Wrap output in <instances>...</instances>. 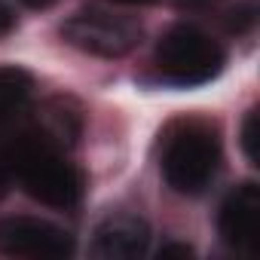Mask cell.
Returning a JSON list of instances; mask_svg holds the SVG:
<instances>
[{
    "instance_id": "obj_14",
    "label": "cell",
    "mask_w": 260,
    "mask_h": 260,
    "mask_svg": "<svg viewBox=\"0 0 260 260\" xmlns=\"http://www.w3.org/2000/svg\"><path fill=\"white\" fill-rule=\"evenodd\" d=\"M113 4H119V7H147L153 0H113Z\"/></svg>"
},
{
    "instance_id": "obj_11",
    "label": "cell",
    "mask_w": 260,
    "mask_h": 260,
    "mask_svg": "<svg viewBox=\"0 0 260 260\" xmlns=\"http://www.w3.org/2000/svg\"><path fill=\"white\" fill-rule=\"evenodd\" d=\"M159 257H162V260H166V257H190V248H187V245H169V248L159 251Z\"/></svg>"
},
{
    "instance_id": "obj_10",
    "label": "cell",
    "mask_w": 260,
    "mask_h": 260,
    "mask_svg": "<svg viewBox=\"0 0 260 260\" xmlns=\"http://www.w3.org/2000/svg\"><path fill=\"white\" fill-rule=\"evenodd\" d=\"M13 25H16V13H13V7L7 4V0H0V37L10 34Z\"/></svg>"
},
{
    "instance_id": "obj_9",
    "label": "cell",
    "mask_w": 260,
    "mask_h": 260,
    "mask_svg": "<svg viewBox=\"0 0 260 260\" xmlns=\"http://www.w3.org/2000/svg\"><path fill=\"white\" fill-rule=\"evenodd\" d=\"M242 150L251 166H260V113L251 110L242 125Z\"/></svg>"
},
{
    "instance_id": "obj_2",
    "label": "cell",
    "mask_w": 260,
    "mask_h": 260,
    "mask_svg": "<svg viewBox=\"0 0 260 260\" xmlns=\"http://www.w3.org/2000/svg\"><path fill=\"white\" fill-rule=\"evenodd\" d=\"M156 68L175 86H202L223 68V49L199 28L178 25L156 46Z\"/></svg>"
},
{
    "instance_id": "obj_5",
    "label": "cell",
    "mask_w": 260,
    "mask_h": 260,
    "mask_svg": "<svg viewBox=\"0 0 260 260\" xmlns=\"http://www.w3.org/2000/svg\"><path fill=\"white\" fill-rule=\"evenodd\" d=\"M0 251L28 260H61L74 254V236L40 217H4Z\"/></svg>"
},
{
    "instance_id": "obj_13",
    "label": "cell",
    "mask_w": 260,
    "mask_h": 260,
    "mask_svg": "<svg viewBox=\"0 0 260 260\" xmlns=\"http://www.w3.org/2000/svg\"><path fill=\"white\" fill-rule=\"evenodd\" d=\"M25 7H31V10H43V7H52L55 0H22Z\"/></svg>"
},
{
    "instance_id": "obj_3",
    "label": "cell",
    "mask_w": 260,
    "mask_h": 260,
    "mask_svg": "<svg viewBox=\"0 0 260 260\" xmlns=\"http://www.w3.org/2000/svg\"><path fill=\"white\" fill-rule=\"evenodd\" d=\"M217 166H220L217 138L208 128H199V125H190L181 135H175L162 156V175H166L169 187L184 196L202 193L214 181Z\"/></svg>"
},
{
    "instance_id": "obj_4",
    "label": "cell",
    "mask_w": 260,
    "mask_h": 260,
    "mask_svg": "<svg viewBox=\"0 0 260 260\" xmlns=\"http://www.w3.org/2000/svg\"><path fill=\"white\" fill-rule=\"evenodd\" d=\"M61 34L71 46L83 52H92L101 58H119L138 46L141 28L138 22L125 19V16H113L104 10H86V13H77L61 28Z\"/></svg>"
},
{
    "instance_id": "obj_8",
    "label": "cell",
    "mask_w": 260,
    "mask_h": 260,
    "mask_svg": "<svg viewBox=\"0 0 260 260\" xmlns=\"http://www.w3.org/2000/svg\"><path fill=\"white\" fill-rule=\"evenodd\" d=\"M34 80L22 68H0V116L22 110L31 98Z\"/></svg>"
},
{
    "instance_id": "obj_12",
    "label": "cell",
    "mask_w": 260,
    "mask_h": 260,
    "mask_svg": "<svg viewBox=\"0 0 260 260\" xmlns=\"http://www.w3.org/2000/svg\"><path fill=\"white\" fill-rule=\"evenodd\" d=\"M175 4H181V7H190V10H199V7H211L214 0H175Z\"/></svg>"
},
{
    "instance_id": "obj_15",
    "label": "cell",
    "mask_w": 260,
    "mask_h": 260,
    "mask_svg": "<svg viewBox=\"0 0 260 260\" xmlns=\"http://www.w3.org/2000/svg\"><path fill=\"white\" fill-rule=\"evenodd\" d=\"M7 187H10V178H7V172H4V169H0V199L7 196Z\"/></svg>"
},
{
    "instance_id": "obj_7",
    "label": "cell",
    "mask_w": 260,
    "mask_h": 260,
    "mask_svg": "<svg viewBox=\"0 0 260 260\" xmlns=\"http://www.w3.org/2000/svg\"><path fill=\"white\" fill-rule=\"evenodd\" d=\"M150 245V230L135 214H113L95 233L98 257H141Z\"/></svg>"
},
{
    "instance_id": "obj_1",
    "label": "cell",
    "mask_w": 260,
    "mask_h": 260,
    "mask_svg": "<svg viewBox=\"0 0 260 260\" xmlns=\"http://www.w3.org/2000/svg\"><path fill=\"white\" fill-rule=\"evenodd\" d=\"M10 162H13L22 187L43 205H52V208L77 205V199L83 193V181H80L77 169L58 153V147L49 138H43V135L19 138L10 150Z\"/></svg>"
},
{
    "instance_id": "obj_6",
    "label": "cell",
    "mask_w": 260,
    "mask_h": 260,
    "mask_svg": "<svg viewBox=\"0 0 260 260\" xmlns=\"http://www.w3.org/2000/svg\"><path fill=\"white\" fill-rule=\"evenodd\" d=\"M217 226L223 242L248 257L260 254V187L257 184H242L236 187L217 214Z\"/></svg>"
}]
</instances>
